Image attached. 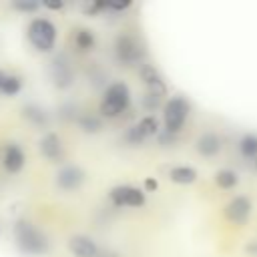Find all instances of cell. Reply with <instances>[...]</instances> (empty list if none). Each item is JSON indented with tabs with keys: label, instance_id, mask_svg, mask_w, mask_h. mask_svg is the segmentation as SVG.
<instances>
[{
	"label": "cell",
	"instance_id": "44dd1931",
	"mask_svg": "<svg viewBox=\"0 0 257 257\" xmlns=\"http://www.w3.org/2000/svg\"><path fill=\"white\" fill-rule=\"evenodd\" d=\"M24 116L32 122V124H36V126H44L46 124V112L38 106V104H28V106H24Z\"/></svg>",
	"mask_w": 257,
	"mask_h": 257
},
{
	"label": "cell",
	"instance_id": "ac0fdd59",
	"mask_svg": "<svg viewBox=\"0 0 257 257\" xmlns=\"http://www.w3.org/2000/svg\"><path fill=\"white\" fill-rule=\"evenodd\" d=\"M78 126L82 133L86 135H94V133H100L102 131V120L96 116V114H90V112H84L78 116Z\"/></svg>",
	"mask_w": 257,
	"mask_h": 257
},
{
	"label": "cell",
	"instance_id": "7402d4cb",
	"mask_svg": "<svg viewBox=\"0 0 257 257\" xmlns=\"http://www.w3.org/2000/svg\"><path fill=\"white\" fill-rule=\"evenodd\" d=\"M239 151L247 159H257V137L255 135H245L239 141Z\"/></svg>",
	"mask_w": 257,
	"mask_h": 257
},
{
	"label": "cell",
	"instance_id": "2e32d148",
	"mask_svg": "<svg viewBox=\"0 0 257 257\" xmlns=\"http://www.w3.org/2000/svg\"><path fill=\"white\" fill-rule=\"evenodd\" d=\"M20 88H22L20 76H14V74H8V72L0 70V92H2V94H6V96L18 94Z\"/></svg>",
	"mask_w": 257,
	"mask_h": 257
},
{
	"label": "cell",
	"instance_id": "484cf974",
	"mask_svg": "<svg viewBox=\"0 0 257 257\" xmlns=\"http://www.w3.org/2000/svg\"><path fill=\"white\" fill-rule=\"evenodd\" d=\"M145 187H147L149 191H155V189H157V181H155V179H147V181H145Z\"/></svg>",
	"mask_w": 257,
	"mask_h": 257
},
{
	"label": "cell",
	"instance_id": "5bb4252c",
	"mask_svg": "<svg viewBox=\"0 0 257 257\" xmlns=\"http://www.w3.org/2000/svg\"><path fill=\"white\" fill-rule=\"evenodd\" d=\"M40 153L46 161H58L62 157V143L56 133H46L40 139Z\"/></svg>",
	"mask_w": 257,
	"mask_h": 257
},
{
	"label": "cell",
	"instance_id": "30bf717a",
	"mask_svg": "<svg viewBox=\"0 0 257 257\" xmlns=\"http://www.w3.org/2000/svg\"><path fill=\"white\" fill-rule=\"evenodd\" d=\"M84 183V171L76 165H64L56 173V185L62 191H74Z\"/></svg>",
	"mask_w": 257,
	"mask_h": 257
},
{
	"label": "cell",
	"instance_id": "d4e9b609",
	"mask_svg": "<svg viewBox=\"0 0 257 257\" xmlns=\"http://www.w3.org/2000/svg\"><path fill=\"white\" fill-rule=\"evenodd\" d=\"M44 6H46V8H50V10H58V8H62V6H64V2H44Z\"/></svg>",
	"mask_w": 257,
	"mask_h": 257
},
{
	"label": "cell",
	"instance_id": "5b68a950",
	"mask_svg": "<svg viewBox=\"0 0 257 257\" xmlns=\"http://www.w3.org/2000/svg\"><path fill=\"white\" fill-rule=\"evenodd\" d=\"M114 54L124 66H135L143 58V48L133 34H120L114 40Z\"/></svg>",
	"mask_w": 257,
	"mask_h": 257
},
{
	"label": "cell",
	"instance_id": "7a4b0ae2",
	"mask_svg": "<svg viewBox=\"0 0 257 257\" xmlns=\"http://www.w3.org/2000/svg\"><path fill=\"white\" fill-rule=\"evenodd\" d=\"M131 102V92L124 82H112L100 100V112L104 116H118Z\"/></svg>",
	"mask_w": 257,
	"mask_h": 257
},
{
	"label": "cell",
	"instance_id": "f1b7e54d",
	"mask_svg": "<svg viewBox=\"0 0 257 257\" xmlns=\"http://www.w3.org/2000/svg\"><path fill=\"white\" fill-rule=\"evenodd\" d=\"M255 167H257V159H255Z\"/></svg>",
	"mask_w": 257,
	"mask_h": 257
},
{
	"label": "cell",
	"instance_id": "6da1fadb",
	"mask_svg": "<svg viewBox=\"0 0 257 257\" xmlns=\"http://www.w3.org/2000/svg\"><path fill=\"white\" fill-rule=\"evenodd\" d=\"M14 243L26 255H44L50 249L48 237L28 221L14 223Z\"/></svg>",
	"mask_w": 257,
	"mask_h": 257
},
{
	"label": "cell",
	"instance_id": "cb8c5ba5",
	"mask_svg": "<svg viewBox=\"0 0 257 257\" xmlns=\"http://www.w3.org/2000/svg\"><path fill=\"white\" fill-rule=\"evenodd\" d=\"M40 4L38 2H12V8L16 10H24V12H34Z\"/></svg>",
	"mask_w": 257,
	"mask_h": 257
},
{
	"label": "cell",
	"instance_id": "277c9868",
	"mask_svg": "<svg viewBox=\"0 0 257 257\" xmlns=\"http://www.w3.org/2000/svg\"><path fill=\"white\" fill-rule=\"evenodd\" d=\"M189 110H191V104H189V100L185 96L177 94V96L169 98L167 104H165V110H163L165 131L171 133V135H177L183 128V124H185V120L189 116Z\"/></svg>",
	"mask_w": 257,
	"mask_h": 257
},
{
	"label": "cell",
	"instance_id": "7c38bea8",
	"mask_svg": "<svg viewBox=\"0 0 257 257\" xmlns=\"http://www.w3.org/2000/svg\"><path fill=\"white\" fill-rule=\"evenodd\" d=\"M221 147H223L221 137H219L217 133H211V131L203 133V135L197 139V143H195L197 153H199L201 157H207V159L217 157V155L221 153Z\"/></svg>",
	"mask_w": 257,
	"mask_h": 257
},
{
	"label": "cell",
	"instance_id": "8992f818",
	"mask_svg": "<svg viewBox=\"0 0 257 257\" xmlns=\"http://www.w3.org/2000/svg\"><path fill=\"white\" fill-rule=\"evenodd\" d=\"M108 197L118 207H124V205H128V207H141V205H145V193L141 189H137V187H131V185L114 187Z\"/></svg>",
	"mask_w": 257,
	"mask_h": 257
},
{
	"label": "cell",
	"instance_id": "e0dca14e",
	"mask_svg": "<svg viewBox=\"0 0 257 257\" xmlns=\"http://www.w3.org/2000/svg\"><path fill=\"white\" fill-rule=\"evenodd\" d=\"M169 177L173 183H179V185H191L197 181V171L193 167H173L169 171Z\"/></svg>",
	"mask_w": 257,
	"mask_h": 257
},
{
	"label": "cell",
	"instance_id": "ffe728a7",
	"mask_svg": "<svg viewBox=\"0 0 257 257\" xmlns=\"http://www.w3.org/2000/svg\"><path fill=\"white\" fill-rule=\"evenodd\" d=\"M74 44L80 52H88L94 46V34L88 28H78L74 32Z\"/></svg>",
	"mask_w": 257,
	"mask_h": 257
},
{
	"label": "cell",
	"instance_id": "d6986e66",
	"mask_svg": "<svg viewBox=\"0 0 257 257\" xmlns=\"http://www.w3.org/2000/svg\"><path fill=\"white\" fill-rule=\"evenodd\" d=\"M237 183H239V177H237V173L231 171V169H221V171H217V175H215V185H217L219 189L229 191V189H233Z\"/></svg>",
	"mask_w": 257,
	"mask_h": 257
},
{
	"label": "cell",
	"instance_id": "52a82bcc",
	"mask_svg": "<svg viewBox=\"0 0 257 257\" xmlns=\"http://www.w3.org/2000/svg\"><path fill=\"white\" fill-rule=\"evenodd\" d=\"M157 133H159V120L153 114H149V116H143L135 126L128 128L126 141L131 145H139V143H143L145 139H149V137H153Z\"/></svg>",
	"mask_w": 257,
	"mask_h": 257
},
{
	"label": "cell",
	"instance_id": "4fadbf2b",
	"mask_svg": "<svg viewBox=\"0 0 257 257\" xmlns=\"http://www.w3.org/2000/svg\"><path fill=\"white\" fill-rule=\"evenodd\" d=\"M68 247H70V253L74 257H98L96 243L90 237H86V235H74V237H70Z\"/></svg>",
	"mask_w": 257,
	"mask_h": 257
},
{
	"label": "cell",
	"instance_id": "83f0119b",
	"mask_svg": "<svg viewBox=\"0 0 257 257\" xmlns=\"http://www.w3.org/2000/svg\"><path fill=\"white\" fill-rule=\"evenodd\" d=\"M0 235H2V225H0Z\"/></svg>",
	"mask_w": 257,
	"mask_h": 257
},
{
	"label": "cell",
	"instance_id": "4316f807",
	"mask_svg": "<svg viewBox=\"0 0 257 257\" xmlns=\"http://www.w3.org/2000/svg\"><path fill=\"white\" fill-rule=\"evenodd\" d=\"M98 257H116V255H112V253H104V255H98Z\"/></svg>",
	"mask_w": 257,
	"mask_h": 257
},
{
	"label": "cell",
	"instance_id": "9a60e30c",
	"mask_svg": "<svg viewBox=\"0 0 257 257\" xmlns=\"http://www.w3.org/2000/svg\"><path fill=\"white\" fill-rule=\"evenodd\" d=\"M24 151L18 147V145H8L6 149H4V153H2V165H4V169L6 171H10V173H18L22 167H24Z\"/></svg>",
	"mask_w": 257,
	"mask_h": 257
},
{
	"label": "cell",
	"instance_id": "3957f363",
	"mask_svg": "<svg viewBox=\"0 0 257 257\" xmlns=\"http://www.w3.org/2000/svg\"><path fill=\"white\" fill-rule=\"evenodd\" d=\"M28 40L40 52H50L56 42V26L48 18H34L28 24Z\"/></svg>",
	"mask_w": 257,
	"mask_h": 257
},
{
	"label": "cell",
	"instance_id": "603a6c76",
	"mask_svg": "<svg viewBox=\"0 0 257 257\" xmlns=\"http://www.w3.org/2000/svg\"><path fill=\"white\" fill-rule=\"evenodd\" d=\"M159 104H161V98H157V96H153V94H145V96H143V106H145L147 110H155Z\"/></svg>",
	"mask_w": 257,
	"mask_h": 257
},
{
	"label": "cell",
	"instance_id": "ba28073f",
	"mask_svg": "<svg viewBox=\"0 0 257 257\" xmlns=\"http://www.w3.org/2000/svg\"><path fill=\"white\" fill-rule=\"evenodd\" d=\"M50 76H52V82L54 86L58 88H68L74 80V72H72V66L70 62L66 60V56H56L52 62H50Z\"/></svg>",
	"mask_w": 257,
	"mask_h": 257
},
{
	"label": "cell",
	"instance_id": "9c48e42d",
	"mask_svg": "<svg viewBox=\"0 0 257 257\" xmlns=\"http://www.w3.org/2000/svg\"><path fill=\"white\" fill-rule=\"evenodd\" d=\"M251 215V201L243 195L233 197L227 205H225V217L235 223V225H243Z\"/></svg>",
	"mask_w": 257,
	"mask_h": 257
},
{
	"label": "cell",
	"instance_id": "8fae6325",
	"mask_svg": "<svg viewBox=\"0 0 257 257\" xmlns=\"http://www.w3.org/2000/svg\"><path fill=\"white\" fill-rule=\"evenodd\" d=\"M141 78L147 84V94H153V96L163 100V96L167 94V84L161 78V74L157 72V68L151 64H143L141 66Z\"/></svg>",
	"mask_w": 257,
	"mask_h": 257
}]
</instances>
